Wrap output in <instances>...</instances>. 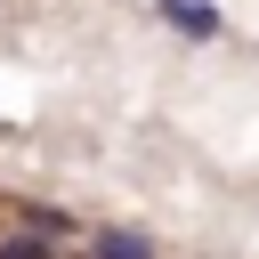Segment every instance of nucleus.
<instances>
[{"mask_svg": "<svg viewBox=\"0 0 259 259\" xmlns=\"http://www.w3.org/2000/svg\"><path fill=\"white\" fill-rule=\"evenodd\" d=\"M162 24L186 32V40H210V32H219V8H210V0H162Z\"/></svg>", "mask_w": 259, "mask_h": 259, "instance_id": "f257e3e1", "label": "nucleus"}, {"mask_svg": "<svg viewBox=\"0 0 259 259\" xmlns=\"http://www.w3.org/2000/svg\"><path fill=\"white\" fill-rule=\"evenodd\" d=\"M0 259H57V251H49L40 235H8V243H0Z\"/></svg>", "mask_w": 259, "mask_h": 259, "instance_id": "20e7f679", "label": "nucleus"}, {"mask_svg": "<svg viewBox=\"0 0 259 259\" xmlns=\"http://www.w3.org/2000/svg\"><path fill=\"white\" fill-rule=\"evenodd\" d=\"M97 259H154V243L130 235V227H105V235H97Z\"/></svg>", "mask_w": 259, "mask_h": 259, "instance_id": "f03ea898", "label": "nucleus"}, {"mask_svg": "<svg viewBox=\"0 0 259 259\" xmlns=\"http://www.w3.org/2000/svg\"><path fill=\"white\" fill-rule=\"evenodd\" d=\"M24 219H32V235H73V219H65V210H57V202H32V210H24Z\"/></svg>", "mask_w": 259, "mask_h": 259, "instance_id": "7ed1b4c3", "label": "nucleus"}]
</instances>
